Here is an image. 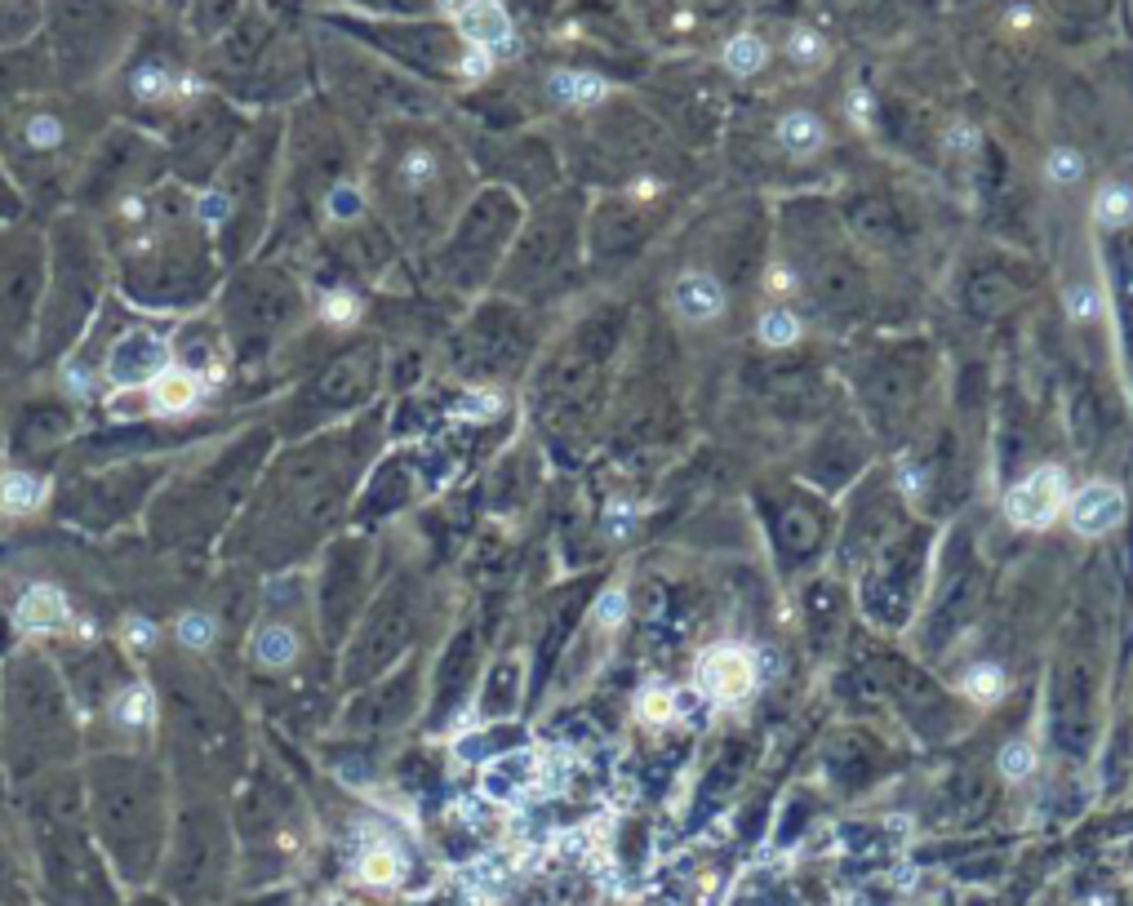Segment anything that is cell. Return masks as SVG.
Masks as SVG:
<instances>
[{
    "label": "cell",
    "instance_id": "bcb514c9",
    "mask_svg": "<svg viewBox=\"0 0 1133 906\" xmlns=\"http://www.w3.org/2000/svg\"><path fill=\"white\" fill-rule=\"evenodd\" d=\"M769 284H774V290H787V284H791V271H782V267H778V271H774V280H769Z\"/></svg>",
    "mask_w": 1133,
    "mask_h": 906
},
{
    "label": "cell",
    "instance_id": "f546056e",
    "mask_svg": "<svg viewBox=\"0 0 1133 906\" xmlns=\"http://www.w3.org/2000/svg\"><path fill=\"white\" fill-rule=\"evenodd\" d=\"M1094 218L1103 222V227H1124V222H1133V192L1129 187H1120V182H1107L1103 192L1094 196Z\"/></svg>",
    "mask_w": 1133,
    "mask_h": 906
},
{
    "label": "cell",
    "instance_id": "ffe728a7",
    "mask_svg": "<svg viewBox=\"0 0 1133 906\" xmlns=\"http://www.w3.org/2000/svg\"><path fill=\"white\" fill-rule=\"evenodd\" d=\"M1067 475L1058 467H1035L1027 481H1018L1005 498V515L1018 529H1045L1054 515L1067 511Z\"/></svg>",
    "mask_w": 1133,
    "mask_h": 906
},
{
    "label": "cell",
    "instance_id": "5b68a950",
    "mask_svg": "<svg viewBox=\"0 0 1133 906\" xmlns=\"http://www.w3.org/2000/svg\"><path fill=\"white\" fill-rule=\"evenodd\" d=\"M80 787L93 840L125 897L156 889L174 822V778L161 751H89Z\"/></svg>",
    "mask_w": 1133,
    "mask_h": 906
},
{
    "label": "cell",
    "instance_id": "603a6c76",
    "mask_svg": "<svg viewBox=\"0 0 1133 906\" xmlns=\"http://www.w3.org/2000/svg\"><path fill=\"white\" fill-rule=\"evenodd\" d=\"M458 27L485 54L489 50H507V44H511V18H507V10L498 5V0H467V5L458 10Z\"/></svg>",
    "mask_w": 1133,
    "mask_h": 906
},
{
    "label": "cell",
    "instance_id": "9a60e30c",
    "mask_svg": "<svg viewBox=\"0 0 1133 906\" xmlns=\"http://www.w3.org/2000/svg\"><path fill=\"white\" fill-rule=\"evenodd\" d=\"M44 276H50V241L44 222L23 214L14 222H0V369L5 373H31V343L44 298Z\"/></svg>",
    "mask_w": 1133,
    "mask_h": 906
},
{
    "label": "cell",
    "instance_id": "e575fe53",
    "mask_svg": "<svg viewBox=\"0 0 1133 906\" xmlns=\"http://www.w3.org/2000/svg\"><path fill=\"white\" fill-rule=\"evenodd\" d=\"M1045 174H1049V182H1075L1080 174H1084V161H1080V152H1071V148H1054L1049 152V161H1045Z\"/></svg>",
    "mask_w": 1133,
    "mask_h": 906
},
{
    "label": "cell",
    "instance_id": "8d00e7d4",
    "mask_svg": "<svg viewBox=\"0 0 1133 906\" xmlns=\"http://www.w3.org/2000/svg\"><path fill=\"white\" fill-rule=\"evenodd\" d=\"M27 214V201H23V192L14 187V178L5 174V165H0V222H14V218H23Z\"/></svg>",
    "mask_w": 1133,
    "mask_h": 906
},
{
    "label": "cell",
    "instance_id": "836d02e7",
    "mask_svg": "<svg viewBox=\"0 0 1133 906\" xmlns=\"http://www.w3.org/2000/svg\"><path fill=\"white\" fill-rule=\"evenodd\" d=\"M1005 689V676H1001V666H978V672H969L965 676V693L969 698H978V702H991Z\"/></svg>",
    "mask_w": 1133,
    "mask_h": 906
},
{
    "label": "cell",
    "instance_id": "1f68e13d",
    "mask_svg": "<svg viewBox=\"0 0 1133 906\" xmlns=\"http://www.w3.org/2000/svg\"><path fill=\"white\" fill-rule=\"evenodd\" d=\"M636 715H640L645 725H667L672 715H676V702H672L667 689H645V693L636 698Z\"/></svg>",
    "mask_w": 1133,
    "mask_h": 906
},
{
    "label": "cell",
    "instance_id": "4dcf8cb0",
    "mask_svg": "<svg viewBox=\"0 0 1133 906\" xmlns=\"http://www.w3.org/2000/svg\"><path fill=\"white\" fill-rule=\"evenodd\" d=\"M761 339H765V347H791L800 339V320L791 311H765L761 316Z\"/></svg>",
    "mask_w": 1133,
    "mask_h": 906
},
{
    "label": "cell",
    "instance_id": "83f0119b",
    "mask_svg": "<svg viewBox=\"0 0 1133 906\" xmlns=\"http://www.w3.org/2000/svg\"><path fill=\"white\" fill-rule=\"evenodd\" d=\"M400 871H405V857H400L396 844H387V840L365 844V853H360V880H369V884H396Z\"/></svg>",
    "mask_w": 1133,
    "mask_h": 906
},
{
    "label": "cell",
    "instance_id": "5bb4252c",
    "mask_svg": "<svg viewBox=\"0 0 1133 906\" xmlns=\"http://www.w3.org/2000/svg\"><path fill=\"white\" fill-rule=\"evenodd\" d=\"M174 462L178 454H161V458H120L103 467L67 471V481L54 485L50 520L89 538H112L129 529V524H143V511L165 485Z\"/></svg>",
    "mask_w": 1133,
    "mask_h": 906
},
{
    "label": "cell",
    "instance_id": "277c9868",
    "mask_svg": "<svg viewBox=\"0 0 1133 906\" xmlns=\"http://www.w3.org/2000/svg\"><path fill=\"white\" fill-rule=\"evenodd\" d=\"M14 840L27 857L31 897L40 906H120L107 857L85 814L80 765L44 769L14 782Z\"/></svg>",
    "mask_w": 1133,
    "mask_h": 906
},
{
    "label": "cell",
    "instance_id": "7c38bea8",
    "mask_svg": "<svg viewBox=\"0 0 1133 906\" xmlns=\"http://www.w3.org/2000/svg\"><path fill=\"white\" fill-rule=\"evenodd\" d=\"M241 880V853L231 827V791L174 782V822L156 893L169 906H222Z\"/></svg>",
    "mask_w": 1133,
    "mask_h": 906
},
{
    "label": "cell",
    "instance_id": "cb8c5ba5",
    "mask_svg": "<svg viewBox=\"0 0 1133 906\" xmlns=\"http://www.w3.org/2000/svg\"><path fill=\"white\" fill-rule=\"evenodd\" d=\"M672 307H676L685 320L706 324V320H716V316L725 311V290H721L712 276L689 271V276H680V280L672 284Z\"/></svg>",
    "mask_w": 1133,
    "mask_h": 906
},
{
    "label": "cell",
    "instance_id": "d6a6232c",
    "mask_svg": "<svg viewBox=\"0 0 1133 906\" xmlns=\"http://www.w3.org/2000/svg\"><path fill=\"white\" fill-rule=\"evenodd\" d=\"M1001 774L1009 778V782H1018V778H1027L1031 769H1035V751L1027 747V742H1009V747H1001Z\"/></svg>",
    "mask_w": 1133,
    "mask_h": 906
},
{
    "label": "cell",
    "instance_id": "e0dca14e",
    "mask_svg": "<svg viewBox=\"0 0 1133 906\" xmlns=\"http://www.w3.org/2000/svg\"><path fill=\"white\" fill-rule=\"evenodd\" d=\"M254 120L235 116L231 107L214 103V99H196L178 112V120L161 133L165 156H169V178H178L182 187L201 192L205 182H214V174L227 165V156L235 152V142L245 138Z\"/></svg>",
    "mask_w": 1133,
    "mask_h": 906
},
{
    "label": "cell",
    "instance_id": "ba28073f",
    "mask_svg": "<svg viewBox=\"0 0 1133 906\" xmlns=\"http://www.w3.org/2000/svg\"><path fill=\"white\" fill-rule=\"evenodd\" d=\"M103 133L107 116H93L80 103H54L50 93L0 112V165L23 192L31 218L50 222L72 209V187Z\"/></svg>",
    "mask_w": 1133,
    "mask_h": 906
},
{
    "label": "cell",
    "instance_id": "52a82bcc",
    "mask_svg": "<svg viewBox=\"0 0 1133 906\" xmlns=\"http://www.w3.org/2000/svg\"><path fill=\"white\" fill-rule=\"evenodd\" d=\"M320 645H324V636H320V617H316V600H311V574L307 569L267 574L258 587L250 631L241 640V653H235L245 698L276 702L280 720H298Z\"/></svg>",
    "mask_w": 1133,
    "mask_h": 906
},
{
    "label": "cell",
    "instance_id": "4316f807",
    "mask_svg": "<svg viewBox=\"0 0 1133 906\" xmlns=\"http://www.w3.org/2000/svg\"><path fill=\"white\" fill-rule=\"evenodd\" d=\"M778 142L791 156H814L823 148V120L814 112H787L778 120Z\"/></svg>",
    "mask_w": 1133,
    "mask_h": 906
},
{
    "label": "cell",
    "instance_id": "60d3db41",
    "mask_svg": "<svg viewBox=\"0 0 1133 906\" xmlns=\"http://www.w3.org/2000/svg\"><path fill=\"white\" fill-rule=\"evenodd\" d=\"M1067 307H1071L1075 320H1090V316L1098 311V294H1094V290H1071V294H1067Z\"/></svg>",
    "mask_w": 1133,
    "mask_h": 906
},
{
    "label": "cell",
    "instance_id": "4fadbf2b",
    "mask_svg": "<svg viewBox=\"0 0 1133 906\" xmlns=\"http://www.w3.org/2000/svg\"><path fill=\"white\" fill-rule=\"evenodd\" d=\"M231 827L235 853H241V884L285 880L290 863L303 857V791L294 787V778L280 774L267 751L250 760V769L231 791Z\"/></svg>",
    "mask_w": 1133,
    "mask_h": 906
},
{
    "label": "cell",
    "instance_id": "f6af8a7d",
    "mask_svg": "<svg viewBox=\"0 0 1133 906\" xmlns=\"http://www.w3.org/2000/svg\"><path fill=\"white\" fill-rule=\"evenodd\" d=\"M849 99H854V103H849V107H854V120L867 125V93H849Z\"/></svg>",
    "mask_w": 1133,
    "mask_h": 906
},
{
    "label": "cell",
    "instance_id": "d4e9b609",
    "mask_svg": "<svg viewBox=\"0 0 1133 906\" xmlns=\"http://www.w3.org/2000/svg\"><path fill=\"white\" fill-rule=\"evenodd\" d=\"M547 93H551L556 103L583 107V103H600V99H604V93H609V80H604V76H591V72H551Z\"/></svg>",
    "mask_w": 1133,
    "mask_h": 906
},
{
    "label": "cell",
    "instance_id": "ee69618b",
    "mask_svg": "<svg viewBox=\"0 0 1133 906\" xmlns=\"http://www.w3.org/2000/svg\"><path fill=\"white\" fill-rule=\"evenodd\" d=\"M462 72H467V76H485V72H489V54H485V50H471V54L462 59Z\"/></svg>",
    "mask_w": 1133,
    "mask_h": 906
},
{
    "label": "cell",
    "instance_id": "ac0fdd59",
    "mask_svg": "<svg viewBox=\"0 0 1133 906\" xmlns=\"http://www.w3.org/2000/svg\"><path fill=\"white\" fill-rule=\"evenodd\" d=\"M54 502V475L44 467L0 458V529H14L36 515H44Z\"/></svg>",
    "mask_w": 1133,
    "mask_h": 906
},
{
    "label": "cell",
    "instance_id": "b9f144b4",
    "mask_svg": "<svg viewBox=\"0 0 1133 906\" xmlns=\"http://www.w3.org/2000/svg\"><path fill=\"white\" fill-rule=\"evenodd\" d=\"M14 373L0 369V441H5V418H10V405H14Z\"/></svg>",
    "mask_w": 1133,
    "mask_h": 906
},
{
    "label": "cell",
    "instance_id": "7bdbcfd3",
    "mask_svg": "<svg viewBox=\"0 0 1133 906\" xmlns=\"http://www.w3.org/2000/svg\"><path fill=\"white\" fill-rule=\"evenodd\" d=\"M947 148H952V152H973V148H978V133H973L969 125H956V129L947 133Z\"/></svg>",
    "mask_w": 1133,
    "mask_h": 906
},
{
    "label": "cell",
    "instance_id": "9c48e42d",
    "mask_svg": "<svg viewBox=\"0 0 1133 906\" xmlns=\"http://www.w3.org/2000/svg\"><path fill=\"white\" fill-rule=\"evenodd\" d=\"M44 241H50V276H44V298H40L36 343H31V373L59 365L112 298V263L93 214L67 209L50 218L44 222Z\"/></svg>",
    "mask_w": 1133,
    "mask_h": 906
},
{
    "label": "cell",
    "instance_id": "8fae6325",
    "mask_svg": "<svg viewBox=\"0 0 1133 906\" xmlns=\"http://www.w3.org/2000/svg\"><path fill=\"white\" fill-rule=\"evenodd\" d=\"M280 142L285 120H254L245 138L235 142L227 165L196 192V209L218 245L222 267H241L263 254L271 218H276V187H280Z\"/></svg>",
    "mask_w": 1133,
    "mask_h": 906
},
{
    "label": "cell",
    "instance_id": "d590c367",
    "mask_svg": "<svg viewBox=\"0 0 1133 906\" xmlns=\"http://www.w3.org/2000/svg\"><path fill=\"white\" fill-rule=\"evenodd\" d=\"M498 409H502V400H498L494 392H467V396L458 400V418H471V422L494 418Z\"/></svg>",
    "mask_w": 1133,
    "mask_h": 906
},
{
    "label": "cell",
    "instance_id": "f35d334b",
    "mask_svg": "<svg viewBox=\"0 0 1133 906\" xmlns=\"http://www.w3.org/2000/svg\"><path fill=\"white\" fill-rule=\"evenodd\" d=\"M787 50H791V59H800V63H818L823 59V40H818V31H810V27H800L791 40H787Z\"/></svg>",
    "mask_w": 1133,
    "mask_h": 906
},
{
    "label": "cell",
    "instance_id": "8992f818",
    "mask_svg": "<svg viewBox=\"0 0 1133 906\" xmlns=\"http://www.w3.org/2000/svg\"><path fill=\"white\" fill-rule=\"evenodd\" d=\"M85 760V729L59 662L40 645L0 658V765L10 782Z\"/></svg>",
    "mask_w": 1133,
    "mask_h": 906
},
{
    "label": "cell",
    "instance_id": "d6986e66",
    "mask_svg": "<svg viewBox=\"0 0 1133 906\" xmlns=\"http://www.w3.org/2000/svg\"><path fill=\"white\" fill-rule=\"evenodd\" d=\"M761 666L747 645H712L698 658V689L712 702H742L755 693Z\"/></svg>",
    "mask_w": 1133,
    "mask_h": 906
},
{
    "label": "cell",
    "instance_id": "f1b7e54d",
    "mask_svg": "<svg viewBox=\"0 0 1133 906\" xmlns=\"http://www.w3.org/2000/svg\"><path fill=\"white\" fill-rule=\"evenodd\" d=\"M769 63V44L761 40V36H734L729 44H725V67L734 72V76H755Z\"/></svg>",
    "mask_w": 1133,
    "mask_h": 906
},
{
    "label": "cell",
    "instance_id": "6da1fadb",
    "mask_svg": "<svg viewBox=\"0 0 1133 906\" xmlns=\"http://www.w3.org/2000/svg\"><path fill=\"white\" fill-rule=\"evenodd\" d=\"M365 454V426H324V432L276 445L258 481L222 534L214 560L250 574L303 569L347 511Z\"/></svg>",
    "mask_w": 1133,
    "mask_h": 906
},
{
    "label": "cell",
    "instance_id": "7dc6e473",
    "mask_svg": "<svg viewBox=\"0 0 1133 906\" xmlns=\"http://www.w3.org/2000/svg\"><path fill=\"white\" fill-rule=\"evenodd\" d=\"M0 906H40L36 897H18V902H0Z\"/></svg>",
    "mask_w": 1133,
    "mask_h": 906
},
{
    "label": "cell",
    "instance_id": "7a4b0ae2",
    "mask_svg": "<svg viewBox=\"0 0 1133 906\" xmlns=\"http://www.w3.org/2000/svg\"><path fill=\"white\" fill-rule=\"evenodd\" d=\"M112 263V294L143 316H187L214 303L227 276L196 192L161 178L93 214Z\"/></svg>",
    "mask_w": 1133,
    "mask_h": 906
},
{
    "label": "cell",
    "instance_id": "44dd1931",
    "mask_svg": "<svg viewBox=\"0 0 1133 906\" xmlns=\"http://www.w3.org/2000/svg\"><path fill=\"white\" fill-rule=\"evenodd\" d=\"M1067 520L1080 538H1103L1124 520V494L1107 481H1094L1067 498Z\"/></svg>",
    "mask_w": 1133,
    "mask_h": 906
},
{
    "label": "cell",
    "instance_id": "3957f363",
    "mask_svg": "<svg viewBox=\"0 0 1133 906\" xmlns=\"http://www.w3.org/2000/svg\"><path fill=\"white\" fill-rule=\"evenodd\" d=\"M276 445L280 436L263 409L254 422H235L222 436L182 449L143 511L148 547L178 560H205L218 551Z\"/></svg>",
    "mask_w": 1133,
    "mask_h": 906
},
{
    "label": "cell",
    "instance_id": "484cf974",
    "mask_svg": "<svg viewBox=\"0 0 1133 906\" xmlns=\"http://www.w3.org/2000/svg\"><path fill=\"white\" fill-rule=\"evenodd\" d=\"M18 897H31L27 857L14 840V831H0V902H18Z\"/></svg>",
    "mask_w": 1133,
    "mask_h": 906
},
{
    "label": "cell",
    "instance_id": "7402d4cb",
    "mask_svg": "<svg viewBox=\"0 0 1133 906\" xmlns=\"http://www.w3.org/2000/svg\"><path fill=\"white\" fill-rule=\"evenodd\" d=\"M441 178H445V169L432 148H405L392 161V169H383V182H387V192H396V201H422L428 192H436Z\"/></svg>",
    "mask_w": 1133,
    "mask_h": 906
},
{
    "label": "cell",
    "instance_id": "30bf717a",
    "mask_svg": "<svg viewBox=\"0 0 1133 906\" xmlns=\"http://www.w3.org/2000/svg\"><path fill=\"white\" fill-rule=\"evenodd\" d=\"M209 311L227 339L231 369L267 373L311 320V298L303 290V276L285 258L258 254L222 276Z\"/></svg>",
    "mask_w": 1133,
    "mask_h": 906
},
{
    "label": "cell",
    "instance_id": "ab89813d",
    "mask_svg": "<svg viewBox=\"0 0 1133 906\" xmlns=\"http://www.w3.org/2000/svg\"><path fill=\"white\" fill-rule=\"evenodd\" d=\"M0 831H14V782L0 765Z\"/></svg>",
    "mask_w": 1133,
    "mask_h": 906
},
{
    "label": "cell",
    "instance_id": "2e32d148",
    "mask_svg": "<svg viewBox=\"0 0 1133 906\" xmlns=\"http://www.w3.org/2000/svg\"><path fill=\"white\" fill-rule=\"evenodd\" d=\"M161 178H169L165 142L133 125H107V133L93 142V152L72 187V209L103 214L107 205L143 192V187H152Z\"/></svg>",
    "mask_w": 1133,
    "mask_h": 906
},
{
    "label": "cell",
    "instance_id": "74e56055",
    "mask_svg": "<svg viewBox=\"0 0 1133 906\" xmlns=\"http://www.w3.org/2000/svg\"><path fill=\"white\" fill-rule=\"evenodd\" d=\"M591 617H596L600 627H619L623 617H627V596H623V591H604V596L596 600V613H591Z\"/></svg>",
    "mask_w": 1133,
    "mask_h": 906
}]
</instances>
